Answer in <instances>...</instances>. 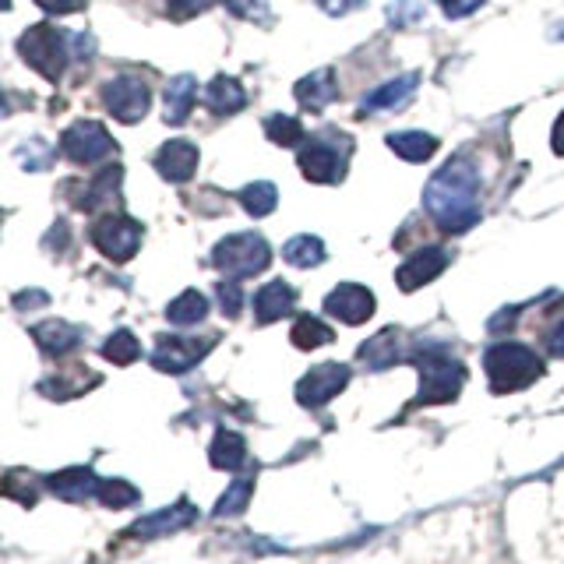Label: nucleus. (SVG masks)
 Wrapping results in <instances>:
<instances>
[{
  "label": "nucleus",
  "instance_id": "1",
  "mask_svg": "<svg viewBox=\"0 0 564 564\" xmlns=\"http://www.w3.org/2000/svg\"><path fill=\"white\" fill-rule=\"evenodd\" d=\"M427 216L445 233H462L480 219V170L473 159L451 156L448 163L430 176L424 191Z\"/></svg>",
  "mask_w": 564,
  "mask_h": 564
},
{
  "label": "nucleus",
  "instance_id": "2",
  "mask_svg": "<svg viewBox=\"0 0 564 564\" xmlns=\"http://www.w3.org/2000/svg\"><path fill=\"white\" fill-rule=\"evenodd\" d=\"M483 370H487L491 392L508 395L540 381L546 367H543V357H537V353L522 343H494L483 353Z\"/></svg>",
  "mask_w": 564,
  "mask_h": 564
},
{
  "label": "nucleus",
  "instance_id": "3",
  "mask_svg": "<svg viewBox=\"0 0 564 564\" xmlns=\"http://www.w3.org/2000/svg\"><path fill=\"white\" fill-rule=\"evenodd\" d=\"M421 370V392H416L413 406H445L456 402L462 384H465V367L462 360L448 357L445 349H421L410 357Z\"/></svg>",
  "mask_w": 564,
  "mask_h": 564
},
{
  "label": "nucleus",
  "instance_id": "4",
  "mask_svg": "<svg viewBox=\"0 0 564 564\" xmlns=\"http://www.w3.org/2000/svg\"><path fill=\"white\" fill-rule=\"evenodd\" d=\"M68 43H71L68 32H60L50 22H39L19 39V54H22V60L28 64L32 71L46 78V82H57V78L64 74V68H68V60H71V46Z\"/></svg>",
  "mask_w": 564,
  "mask_h": 564
},
{
  "label": "nucleus",
  "instance_id": "5",
  "mask_svg": "<svg viewBox=\"0 0 564 564\" xmlns=\"http://www.w3.org/2000/svg\"><path fill=\"white\" fill-rule=\"evenodd\" d=\"M268 262H272V251L265 244V237L257 233H233L219 240L212 251V265L226 279H251L257 272H265Z\"/></svg>",
  "mask_w": 564,
  "mask_h": 564
},
{
  "label": "nucleus",
  "instance_id": "6",
  "mask_svg": "<svg viewBox=\"0 0 564 564\" xmlns=\"http://www.w3.org/2000/svg\"><path fill=\"white\" fill-rule=\"evenodd\" d=\"M141 222H135L131 216H120V212H106L92 222V230H89V240L95 244V251L106 254L110 262H131V257L138 254L141 248Z\"/></svg>",
  "mask_w": 564,
  "mask_h": 564
},
{
  "label": "nucleus",
  "instance_id": "7",
  "mask_svg": "<svg viewBox=\"0 0 564 564\" xmlns=\"http://www.w3.org/2000/svg\"><path fill=\"white\" fill-rule=\"evenodd\" d=\"M60 152L71 159L78 166H95L103 159L117 156V141L110 138V131L95 120H78L71 124L60 138Z\"/></svg>",
  "mask_w": 564,
  "mask_h": 564
},
{
  "label": "nucleus",
  "instance_id": "8",
  "mask_svg": "<svg viewBox=\"0 0 564 564\" xmlns=\"http://www.w3.org/2000/svg\"><path fill=\"white\" fill-rule=\"evenodd\" d=\"M353 378V370L346 364H318L311 367L308 375H303L297 381V402L303 410H321V406H329V402L338 395V392H346V384Z\"/></svg>",
  "mask_w": 564,
  "mask_h": 564
},
{
  "label": "nucleus",
  "instance_id": "9",
  "mask_svg": "<svg viewBox=\"0 0 564 564\" xmlns=\"http://www.w3.org/2000/svg\"><path fill=\"white\" fill-rule=\"evenodd\" d=\"M216 346V335L208 338H187V335H159L152 349V367L163 375H187L191 367H198L202 357Z\"/></svg>",
  "mask_w": 564,
  "mask_h": 564
},
{
  "label": "nucleus",
  "instance_id": "10",
  "mask_svg": "<svg viewBox=\"0 0 564 564\" xmlns=\"http://www.w3.org/2000/svg\"><path fill=\"white\" fill-rule=\"evenodd\" d=\"M149 103H152V92L135 74H117L113 82L103 85V106L120 124H138L145 113H149Z\"/></svg>",
  "mask_w": 564,
  "mask_h": 564
},
{
  "label": "nucleus",
  "instance_id": "11",
  "mask_svg": "<svg viewBox=\"0 0 564 564\" xmlns=\"http://www.w3.org/2000/svg\"><path fill=\"white\" fill-rule=\"evenodd\" d=\"M198 519V508L187 502V497H181L176 505H166V508H159L152 515H141V519L127 529V537H135V540H159V537H173V533H181V529L187 526H195Z\"/></svg>",
  "mask_w": 564,
  "mask_h": 564
},
{
  "label": "nucleus",
  "instance_id": "12",
  "mask_svg": "<svg viewBox=\"0 0 564 564\" xmlns=\"http://www.w3.org/2000/svg\"><path fill=\"white\" fill-rule=\"evenodd\" d=\"M375 308H378L375 293L360 283H343L325 297V314L343 321V325H364V321L375 318Z\"/></svg>",
  "mask_w": 564,
  "mask_h": 564
},
{
  "label": "nucleus",
  "instance_id": "13",
  "mask_svg": "<svg viewBox=\"0 0 564 564\" xmlns=\"http://www.w3.org/2000/svg\"><path fill=\"white\" fill-rule=\"evenodd\" d=\"M300 170L311 184H335L343 181L346 173V152H338L329 141L314 138L300 149Z\"/></svg>",
  "mask_w": 564,
  "mask_h": 564
},
{
  "label": "nucleus",
  "instance_id": "14",
  "mask_svg": "<svg viewBox=\"0 0 564 564\" xmlns=\"http://www.w3.org/2000/svg\"><path fill=\"white\" fill-rule=\"evenodd\" d=\"M448 262H451V254L445 248H421L413 257H406V262L399 265L395 283H399L402 293H413V289H421L430 279H438L448 268Z\"/></svg>",
  "mask_w": 564,
  "mask_h": 564
},
{
  "label": "nucleus",
  "instance_id": "15",
  "mask_svg": "<svg viewBox=\"0 0 564 564\" xmlns=\"http://www.w3.org/2000/svg\"><path fill=\"white\" fill-rule=\"evenodd\" d=\"M46 487H50V494H57L60 502L85 505V502H95V491H100V476H95L92 465H68V470L46 476Z\"/></svg>",
  "mask_w": 564,
  "mask_h": 564
},
{
  "label": "nucleus",
  "instance_id": "16",
  "mask_svg": "<svg viewBox=\"0 0 564 564\" xmlns=\"http://www.w3.org/2000/svg\"><path fill=\"white\" fill-rule=\"evenodd\" d=\"M156 170L170 184H187L198 170V149L184 138H173L156 152Z\"/></svg>",
  "mask_w": 564,
  "mask_h": 564
},
{
  "label": "nucleus",
  "instance_id": "17",
  "mask_svg": "<svg viewBox=\"0 0 564 564\" xmlns=\"http://www.w3.org/2000/svg\"><path fill=\"white\" fill-rule=\"evenodd\" d=\"M297 308V289L283 283V279H272L254 293V318L257 325H272V321H283L289 311Z\"/></svg>",
  "mask_w": 564,
  "mask_h": 564
},
{
  "label": "nucleus",
  "instance_id": "18",
  "mask_svg": "<svg viewBox=\"0 0 564 564\" xmlns=\"http://www.w3.org/2000/svg\"><path fill=\"white\" fill-rule=\"evenodd\" d=\"M208 462H212V470H222V473H237L240 465L248 462V441L240 438L237 430L230 427H219L212 445H208Z\"/></svg>",
  "mask_w": 564,
  "mask_h": 564
},
{
  "label": "nucleus",
  "instance_id": "19",
  "mask_svg": "<svg viewBox=\"0 0 564 564\" xmlns=\"http://www.w3.org/2000/svg\"><path fill=\"white\" fill-rule=\"evenodd\" d=\"M32 338H36V346L46 357H64V353H71L82 343V332L68 325V321H43V325H32Z\"/></svg>",
  "mask_w": 564,
  "mask_h": 564
},
{
  "label": "nucleus",
  "instance_id": "20",
  "mask_svg": "<svg viewBox=\"0 0 564 564\" xmlns=\"http://www.w3.org/2000/svg\"><path fill=\"white\" fill-rule=\"evenodd\" d=\"M195 95H198V78L195 74H176L173 82L166 85V95H163V117L166 124H184L191 117V106H195Z\"/></svg>",
  "mask_w": 564,
  "mask_h": 564
},
{
  "label": "nucleus",
  "instance_id": "21",
  "mask_svg": "<svg viewBox=\"0 0 564 564\" xmlns=\"http://www.w3.org/2000/svg\"><path fill=\"white\" fill-rule=\"evenodd\" d=\"M360 360L370 367V370H389L392 364L402 360V332L399 329H384L378 332L370 343L360 346Z\"/></svg>",
  "mask_w": 564,
  "mask_h": 564
},
{
  "label": "nucleus",
  "instance_id": "22",
  "mask_svg": "<svg viewBox=\"0 0 564 564\" xmlns=\"http://www.w3.org/2000/svg\"><path fill=\"white\" fill-rule=\"evenodd\" d=\"M205 103L212 113H222V117H226V113H240L248 106V92H244V85L237 82V78L216 74L205 89Z\"/></svg>",
  "mask_w": 564,
  "mask_h": 564
},
{
  "label": "nucleus",
  "instance_id": "23",
  "mask_svg": "<svg viewBox=\"0 0 564 564\" xmlns=\"http://www.w3.org/2000/svg\"><path fill=\"white\" fill-rule=\"evenodd\" d=\"M293 95H297V103L303 110H321V106H329L335 103V95H338V85H335V74L332 71H314L308 78H300V82L293 85Z\"/></svg>",
  "mask_w": 564,
  "mask_h": 564
},
{
  "label": "nucleus",
  "instance_id": "24",
  "mask_svg": "<svg viewBox=\"0 0 564 564\" xmlns=\"http://www.w3.org/2000/svg\"><path fill=\"white\" fill-rule=\"evenodd\" d=\"M416 85H421V74H402V78H395V82L381 85V89H375V92L367 95L364 113H384V110H395L402 103H410Z\"/></svg>",
  "mask_w": 564,
  "mask_h": 564
},
{
  "label": "nucleus",
  "instance_id": "25",
  "mask_svg": "<svg viewBox=\"0 0 564 564\" xmlns=\"http://www.w3.org/2000/svg\"><path fill=\"white\" fill-rule=\"evenodd\" d=\"M389 149L399 152L406 163H427L438 152V138L427 131H402V135H389Z\"/></svg>",
  "mask_w": 564,
  "mask_h": 564
},
{
  "label": "nucleus",
  "instance_id": "26",
  "mask_svg": "<svg viewBox=\"0 0 564 564\" xmlns=\"http://www.w3.org/2000/svg\"><path fill=\"white\" fill-rule=\"evenodd\" d=\"M120 176H124V170L113 163V166H106L100 176H95V181L89 184V191H85V198L78 202L85 208V212H100L103 205H113L117 202V187H120Z\"/></svg>",
  "mask_w": 564,
  "mask_h": 564
},
{
  "label": "nucleus",
  "instance_id": "27",
  "mask_svg": "<svg viewBox=\"0 0 564 564\" xmlns=\"http://www.w3.org/2000/svg\"><path fill=\"white\" fill-rule=\"evenodd\" d=\"M205 314H208V300H205V293H198V289H184V293L166 308V321L176 329L198 325V321H205Z\"/></svg>",
  "mask_w": 564,
  "mask_h": 564
},
{
  "label": "nucleus",
  "instance_id": "28",
  "mask_svg": "<svg viewBox=\"0 0 564 564\" xmlns=\"http://www.w3.org/2000/svg\"><path fill=\"white\" fill-rule=\"evenodd\" d=\"M251 497H254V473H244V476H237L230 487L222 491V497L216 502L212 515H216V519H230V515H240L251 505Z\"/></svg>",
  "mask_w": 564,
  "mask_h": 564
},
{
  "label": "nucleus",
  "instance_id": "29",
  "mask_svg": "<svg viewBox=\"0 0 564 564\" xmlns=\"http://www.w3.org/2000/svg\"><path fill=\"white\" fill-rule=\"evenodd\" d=\"M289 338H293L297 349H318V346L335 343V332L325 325V321H318L314 314H300L297 325L289 329Z\"/></svg>",
  "mask_w": 564,
  "mask_h": 564
},
{
  "label": "nucleus",
  "instance_id": "30",
  "mask_svg": "<svg viewBox=\"0 0 564 564\" xmlns=\"http://www.w3.org/2000/svg\"><path fill=\"white\" fill-rule=\"evenodd\" d=\"M283 257L293 268H314L325 262V244H321L318 237H308V233H300L293 240H286V248H283Z\"/></svg>",
  "mask_w": 564,
  "mask_h": 564
},
{
  "label": "nucleus",
  "instance_id": "31",
  "mask_svg": "<svg viewBox=\"0 0 564 564\" xmlns=\"http://www.w3.org/2000/svg\"><path fill=\"white\" fill-rule=\"evenodd\" d=\"M95 502H100L103 508H113V511H120V508H135L141 502V491L135 487V483H127L120 476H113V480H100V491H95Z\"/></svg>",
  "mask_w": 564,
  "mask_h": 564
},
{
  "label": "nucleus",
  "instance_id": "32",
  "mask_svg": "<svg viewBox=\"0 0 564 564\" xmlns=\"http://www.w3.org/2000/svg\"><path fill=\"white\" fill-rule=\"evenodd\" d=\"M240 205L248 208V216L254 219H262V216H272L276 212V205H279V191L272 187L268 181H257V184H248L244 191H240Z\"/></svg>",
  "mask_w": 564,
  "mask_h": 564
},
{
  "label": "nucleus",
  "instance_id": "33",
  "mask_svg": "<svg viewBox=\"0 0 564 564\" xmlns=\"http://www.w3.org/2000/svg\"><path fill=\"white\" fill-rule=\"evenodd\" d=\"M103 357L110 364H117V367H127V364H135L141 357V343L135 338L131 329H117L113 332L106 343H103Z\"/></svg>",
  "mask_w": 564,
  "mask_h": 564
},
{
  "label": "nucleus",
  "instance_id": "34",
  "mask_svg": "<svg viewBox=\"0 0 564 564\" xmlns=\"http://www.w3.org/2000/svg\"><path fill=\"white\" fill-rule=\"evenodd\" d=\"M265 135L276 145H286V149H289V145L297 149V145H303V138H308V135H303V124L297 117H286V113H276V117L265 120Z\"/></svg>",
  "mask_w": 564,
  "mask_h": 564
},
{
  "label": "nucleus",
  "instance_id": "35",
  "mask_svg": "<svg viewBox=\"0 0 564 564\" xmlns=\"http://www.w3.org/2000/svg\"><path fill=\"white\" fill-rule=\"evenodd\" d=\"M424 19V4L421 0H399V4L389 8V25L392 28H410Z\"/></svg>",
  "mask_w": 564,
  "mask_h": 564
},
{
  "label": "nucleus",
  "instance_id": "36",
  "mask_svg": "<svg viewBox=\"0 0 564 564\" xmlns=\"http://www.w3.org/2000/svg\"><path fill=\"white\" fill-rule=\"evenodd\" d=\"M19 159H22L25 170H46V166H50L54 152L46 149L43 141H32V145H22V149H19Z\"/></svg>",
  "mask_w": 564,
  "mask_h": 564
},
{
  "label": "nucleus",
  "instance_id": "37",
  "mask_svg": "<svg viewBox=\"0 0 564 564\" xmlns=\"http://www.w3.org/2000/svg\"><path fill=\"white\" fill-rule=\"evenodd\" d=\"M219 308H222V314H226V318H237V314H240V308H244V297H240L237 279L219 283Z\"/></svg>",
  "mask_w": 564,
  "mask_h": 564
},
{
  "label": "nucleus",
  "instance_id": "38",
  "mask_svg": "<svg viewBox=\"0 0 564 564\" xmlns=\"http://www.w3.org/2000/svg\"><path fill=\"white\" fill-rule=\"evenodd\" d=\"M216 0H166V8H170V19L173 22H187V19H195V14H202L205 8H212Z\"/></svg>",
  "mask_w": 564,
  "mask_h": 564
},
{
  "label": "nucleus",
  "instance_id": "39",
  "mask_svg": "<svg viewBox=\"0 0 564 564\" xmlns=\"http://www.w3.org/2000/svg\"><path fill=\"white\" fill-rule=\"evenodd\" d=\"M438 8L448 14V19H465V14L483 8V0H438Z\"/></svg>",
  "mask_w": 564,
  "mask_h": 564
},
{
  "label": "nucleus",
  "instance_id": "40",
  "mask_svg": "<svg viewBox=\"0 0 564 564\" xmlns=\"http://www.w3.org/2000/svg\"><path fill=\"white\" fill-rule=\"evenodd\" d=\"M222 4L226 8H230L233 14H237V19H257V14H265V4H262V0H222Z\"/></svg>",
  "mask_w": 564,
  "mask_h": 564
},
{
  "label": "nucleus",
  "instance_id": "41",
  "mask_svg": "<svg viewBox=\"0 0 564 564\" xmlns=\"http://www.w3.org/2000/svg\"><path fill=\"white\" fill-rule=\"evenodd\" d=\"M36 4L46 11V14H71V11H82L89 0H36Z\"/></svg>",
  "mask_w": 564,
  "mask_h": 564
},
{
  "label": "nucleus",
  "instance_id": "42",
  "mask_svg": "<svg viewBox=\"0 0 564 564\" xmlns=\"http://www.w3.org/2000/svg\"><path fill=\"white\" fill-rule=\"evenodd\" d=\"M318 4H321V11H325V14H332V19H338V14L364 8V0H318Z\"/></svg>",
  "mask_w": 564,
  "mask_h": 564
},
{
  "label": "nucleus",
  "instance_id": "43",
  "mask_svg": "<svg viewBox=\"0 0 564 564\" xmlns=\"http://www.w3.org/2000/svg\"><path fill=\"white\" fill-rule=\"evenodd\" d=\"M543 346H546V353H551V357H564V321L543 335Z\"/></svg>",
  "mask_w": 564,
  "mask_h": 564
},
{
  "label": "nucleus",
  "instance_id": "44",
  "mask_svg": "<svg viewBox=\"0 0 564 564\" xmlns=\"http://www.w3.org/2000/svg\"><path fill=\"white\" fill-rule=\"evenodd\" d=\"M14 303H19V308H39V303H46V293L43 289H32V293H19Z\"/></svg>",
  "mask_w": 564,
  "mask_h": 564
},
{
  "label": "nucleus",
  "instance_id": "45",
  "mask_svg": "<svg viewBox=\"0 0 564 564\" xmlns=\"http://www.w3.org/2000/svg\"><path fill=\"white\" fill-rule=\"evenodd\" d=\"M551 145H554V152H557V156H564V113H561V117H557V124H554Z\"/></svg>",
  "mask_w": 564,
  "mask_h": 564
},
{
  "label": "nucleus",
  "instance_id": "46",
  "mask_svg": "<svg viewBox=\"0 0 564 564\" xmlns=\"http://www.w3.org/2000/svg\"><path fill=\"white\" fill-rule=\"evenodd\" d=\"M11 8V0H0V11H8Z\"/></svg>",
  "mask_w": 564,
  "mask_h": 564
},
{
  "label": "nucleus",
  "instance_id": "47",
  "mask_svg": "<svg viewBox=\"0 0 564 564\" xmlns=\"http://www.w3.org/2000/svg\"><path fill=\"white\" fill-rule=\"evenodd\" d=\"M4 110H8V106H4V95H0V113H4Z\"/></svg>",
  "mask_w": 564,
  "mask_h": 564
}]
</instances>
